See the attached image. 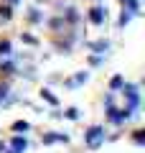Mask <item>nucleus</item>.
I'll list each match as a JSON object with an SVG mask.
<instances>
[{"instance_id":"1","label":"nucleus","mask_w":145,"mask_h":153,"mask_svg":"<svg viewBox=\"0 0 145 153\" xmlns=\"http://www.w3.org/2000/svg\"><path fill=\"white\" fill-rule=\"evenodd\" d=\"M92 135H89V143H92V146H97V138H99V128H92Z\"/></svg>"},{"instance_id":"2","label":"nucleus","mask_w":145,"mask_h":153,"mask_svg":"<svg viewBox=\"0 0 145 153\" xmlns=\"http://www.w3.org/2000/svg\"><path fill=\"white\" fill-rule=\"evenodd\" d=\"M21 148H26V140H21V138H16V143H13V151H21Z\"/></svg>"}]
</instances>
